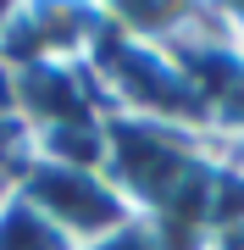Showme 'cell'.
Wrapping results in <instances>:
<instances>
[{"mask_svg": "<svg viewBox=\"0 0 244 250\" xmlns=\"http://www.w3.org/2000/svg\"><path fill=\"white\" fill-rule=\"evenodd\" d=\"M11 189H17L39 217H50L78 250L133 223V206H128V195L111 184L106 167H78V161H56V156L28 150Z\"/></svg>", "mask_w": 244, "mask_h": 250, "instance_id": "obj_1", "label": "cell"}, {"mask_svg": "<svg viewBox=\"0 0 244 250\" xmlns=\"http://www.w3.org/2000/svg\"><path fill=\"white\" fill-rule=\"evenodd\" d=\"M0 250H78L50 217H39L17 189L0 195Z\"/></svg>", "mask_w": 244, "mask_h": 250, "instance_id": "obj_2", "label": "cell"}, {"mask_svg": "<svg viewBox=\"0 0 244 250\" xmlns=\"http://www.w3.org/2000/svg\"><path fill=\"white\" fill-rule=\"evenodd\" d=\"M83 250H167V245H161V233H155L145 217H133L128 228L106 233V239H94V245H83Z\"/></svg>", "mask_w": 244, "mask_h": 250, "instance_id": "obj_3", "label": "cell"}]
</instances>
